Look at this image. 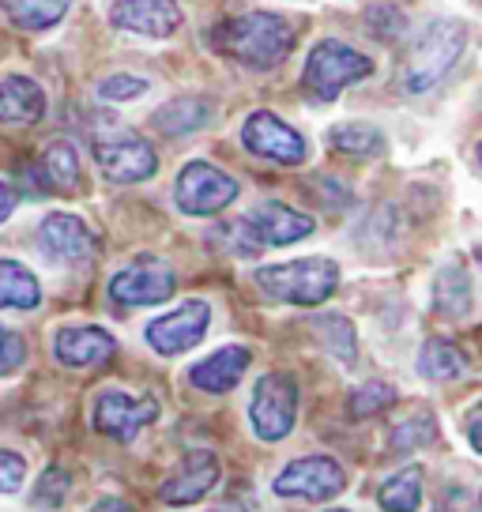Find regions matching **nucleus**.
<instances>
[{"label": "nucleus", "mask_w": 482, "mask_h": 512, "mask_svg": "<svg viewBox=\"0 0 482 512\" xmlns=\"http://www.w3.org/2000/svg\"><path fill=\"white\" fill-rule=\"evenodd\" d=\"M347 486L343 467L332 456H306L283 467V475L275 479V494L279 497H302V501H328Z\"/></svg>", "instance_id": "9d476101"}, {"label": "nucleus", "mask_w": 482, "mask_h": 512, "mask_svg": "<svg viewBox=\"0 0 482 512\" xmlns=\"http://www.w3.org/2000/svg\"><path fill=\"white\" fill-rule=\"evenodd\" d=\"M328 147H336V151H343V155H377L381 147H385V140H381V132L373 125H354V121H347V125H336L328 128Z\"/></svg>", "instance_id": "bb28decb"}, {"label": "nucleus", "mask_w": 482, "mask_h": 512, "mask_svg": "<svg viewBox=\"0 0 482 512\" xmlns=\"http://www.w3.org/2000/svg\"><path fill=\"white\" fill-rule=\"evenodd\" d=\"M65 494H68V479H65V471H57V467L46 471V479L38 482V490H34V497L46 501V505H57Z\"/></svg>", "instance_id": "473e14b6"}, {"label": "nucleus", "mask_w": 482, "mask_h": 512, "mask_svg": "<svg viewBox=\"0 0 482 512\" xmlns=\"http://www.w3.org/2000/svg\"><path fill=\"white\" fill-rule=\"evenodd\" d=\"M113 351H117V339H113L106 328H95V324L61 328L57 339H53V354H57V362H65V366H72V369L102 366L106 358H113Z\"/></svg>", "instance_id": "2eb2a0df"}, {"label": "nucleus", "mask_w": 482, "mask_h": 512, "mask_svg": "<svg viewBox=\"0 0 482 512\" xmlns=\"http://www.w3.org/2000/svg\"><path fill=\"white\" fill-rule=\"evenodd\" d=\"M215 482H219V460H215V452L193 448L181 460V467H177L174 475L162 482L159 497L166 505H196V501H204L215 490Z\"/></svg>", "instance_id": "4468645a"}, {"label": "nucleus", "mask_w": 482, "mask_h": 512, "mask_svg": "<svg viewBox=\"0 0 482 512\" xmlns=\"http://www.w3.org/2000/svg\"><path fill=\"white\" fill-rule=\"evenodd\" d=\"M418 369H422L426 377H434V381H452V377H460L467 369V358L456 343H449V339H430V343L422 347Z\"/></svg>", "instance_id": "a878e982"}, {"label": "nucleus", "mask_w": 482, "mask_h": 512, "mask_svg": "<svg viewBox=\"0 0 482 512\" xmlns=\"http://www.w3.org/2000/svg\"><path fill=\"white\" fill-rule=\"evenodd\" d=\"M245 369H249V351H245V347H223V351H215L211 358H204V362H196V366L189 369V381H193L196 388H204V392L223 396V392H230V388L241 381Z\"/></svg>", "instance_id": "6ab92c4d"}, {"label": "nucleus", "mask_w": 482, "mask_h": 512, "mask_svg": "<svg viewBox=\"0 0 482 512\" xmlns=\"http://www.w3.org/2000/svg\"><path fill=\"white\" fill-rule=\"evenodd\" d=\"M80 177H83V166L76 147L68 144V140H57V144L46 147V155H42V181H46V189L76 192L80 189Z\"/></svg>", "instance_id": "412c9836"}, {"label": "nucleus", "mask_w": 482, "mask_h": 512, "mask_svg": "<svg viewBox=\"0 0 482 512\" xmlns=\"http://www.w3.org/2000/svg\"><path fill=\"white\" fill-rule=\"evenodd\" d=\"M46 113L42 87L27 76H8L0 80V125H34Z\"/></svg>", "instance_id": "a211bd4d"}, {"label": "nucleus", "mask_w": 482, "mask_h": 512, "mask_svg": "<svg viewBox=\"0 0 482 512\" xmlns=\"http://www.w3.org/2000/svg\"><path fill=\"white\" fill-rule=\"evenodd\" d=\"M23 358H27V343H23V336L0 324V377L16 373V369L23 366Z\"/></svg>", "instance_id": "c85d7f7f"}, {"label": "nucleus", "mask_w": 482, "mask_h": 512, "mask_svg": "<svg viewBox=\"0 0 482 512\" xmlns=\"http://www.w3.org/2000/svg\"><path fill=\"white\" fill-rule=\"evenodd\" d=\"M377 501L388 512H415L422 501V467H403L396 475H388L385 486L377 490Z\"/></svg>", "instance_id": "393cba45"}, {"label": "nucleus", "mask_w": 482, "mask_h": 512, "mask_svg": "<svg viewBox=\"0 0 482 512\" xmlns=\"http://www.w3.org/2000/svg\"><path fill=\"white\" fill-rule=\"evenodd\" d=\"M27 479V464L16 452H0V494H16Z\"/></svg>", "instance_id": "2f4dec72"}, {"label": "nucleus", "mask_w": 482, "mask_h": 512, "mask_svg": "<svg viewBox=\"0 0 482 512\" xmlns=\"http://www.w3.org/2000/svg\"><path fill=\"white\" fill-rule=\"evenodd\" d=\"M370 72L373 61L366 53L343 46V42H317L306 57V91L321 102H332L343 87L366 80Z\"/></svg>", "instance_id": "20e7f679"}, {"label": "nucleus", "mask_w": 482, "mask_h": 512, "mask_svg": "<svg viewBox=\"0 0 482 512\" xmlns=\"http://www.w3.org/2000/svg\"><path fill=\"white\" fill-rule=\"evenodd\" d=\"M159 418V403L144 396V400H132L129 392H117L106 388L95 400V430L113 437V441H132L136 433L151 426Z\"/></svg>", "instance_id": "f8f14e48"}, {"label": "nucleus", "mask_w": 482, "mask_h": 512, "mask_svg": "<svg viewBox=\"0 0 482 512\" xmlns=\"http://www.w3.org/2000/svg\"><path fill=\"white\" fill-rule=\"evenodd\" d=\"M42 302V287L19 260H0V309H34Z\"/></svg>", "instance_id": "4be33fe9"}, {"label": "nucleus", "mask_w": 482, "mask_h": 512, "mask_svg": "<svg viewBox=\"0 0 482 512\" xmlns=\"http://www.w3.org/2000/svg\"><path fill=\"white\" fill-rule=\"evenodd\" d=\"M174 287V268L151 256V260H136L113 275L110 298L117 305H159L174 294Z\"/></svg>", "instance_id": "9b49d317"}, {"label": "nucleus", "mask_w": 482, "mask_h": 512, "mask_svg": "<svg viewBox=\"0 0 482 512\" xmlns=\"http://www.w3.org/2000/svg\"><path fill=\"white\" fill-rule=\"evenodd\" d=\"M467 46V31L464 23L456 19H437L430 23L422 38H418L411 53H407V64H403V91L407 95H426L434 91L437 83L452 72V64L460 61V53Z\"/></svg>", "instance_id": "f03ea898"}, {"label": "nucleus", "mask_w": 482, "mask_h": 512, "mask_svg": "<svg viewBox=\"0 0 482 512\" xmlns=\"http://www.w3.org/2000/svg\"><path fill=\"white\" fill-rule=\"evenodd\" d=\"M434 305L441 317H452V320H460L471 313V275H467V268L460 260H452V264H445V268L437 272Z\"/></svg>", "instance_id": "aec40b11"}, {"label": "nucleus", "mask_w": 482, "mask_h": 512, "mask_svg": "<svg viewBox=\"0 0 482 512\" xmlns=\"http://www.w3.org/2000/svg\"><path fill=\"white\" fill-rule=\"evenodd\" d=\"M91 512H136V509H129V505H125V501H117V497H106V501H98Z\"/></svg>", "instance_id": "f704fd0d"}, {"label": "nucleus", "mask_w": 482, "mask_h": 512, "mask_svg": "<svg viewBox=\"0 0 482 512\" xmlns=\"http://www.w3.org/2000/svg\"><path fill=\"white\" fill-rule=\"evenodd\" d=\"M208 324H211V305L193 298V302L177 305L174 313L151 320L147 324V343L159 354H166V358L170 354H185L208 336Z\"/></svg>", "instance_id": "6e6552de"}, {"label": "nucleus", "mask_w": 482, "mask_h": 512, "mask_svg": "<svg viewBox=\"0 0 482 512\" xmlns=\"http://www.w3.org/2000/svg\"><path fill=\"white\" fill-rule=\"evenodd\" d=\"M392 403H396V392H392L388 384H381V381L362 384V388L351 396V415L354 418H370V415H377V411L392 407Z\"/></svg>", "instance_id": "cd10ccee"}, {"label": "nucleus", "mask_w": 482, "mask_h": 512, "mask_svg": "<svg viewBox=\"0 0 482 512\" xmlns=\"http://www.w3.org/2000/svg\"><path fill=\"white\" fill-rule=\"evenodd\" d=\"M257 287L275 298V302L290 305H321L324 298H332L339 287V268L336 260L324 256H309V260H290V264H272L260 268Z\"/></svg>", "instance_id": "7ed1b4c3"}, {"label": "nucleus", "mask_w": 482, "mask_h": 512, "mask_svg": "<svg viewBox=\"0 0 482 512\" xmlns=\"http://www.w3.org/2000/svg\"><path fill=\"white\" fill-rule=\"evenodd\" d=\"M95 159L98 170L117 181V185H132V181H144L159 170L155 159V147L147 144L144 136L136 132H113V136H98L95 140Z\"/></svg>", "instance_id": "0eeeda50"}, {"label": "nucleus", "mask_w": 482, "mask_h": 512, "mask_svg": "<svg viewBox=\"0 0 482 512\" xmlns=\"http://www.w3.org/2000/svg\"><path fill=\"white\" fill-rule=\"evenodd\" d=\"M422 441H434V418H415V422H407L400 430L392 433V445L396 452H411V448H422Z\"/></svg>", "instance_id": "c756f323"}, {"label": "nucleus", "mask_w": 482, "mask_h": 512, "mask_svg": "<svg viewBox=\"0 0 482 512\" xmlns=\"http://www.w3.org/2000/svg\"><path fill=\"white\" fill-rule=\"evenodd\" d=\"M42 245L49 249V256H57V260H87V256L95 253V234L87 230L83 219L76 215H49L46 223H42Z\"/></svg>", "instance_id": "f3484780"}, {"label": "nucleus", "mask_w": 482, "mask_h": 512, "mask_svg": "<svg viewBox=\"0 0 482 512\" xmlns=\"http://www.w3.org/2000/svg\"><path fill=\"white\" fill-rule=\"evenodd\" d=\"M249 418L260 441H283L294 430L298 418V384L287 373H268L260 377L253 388V403H249Z\"/></svg>", "instance_id": "39448f33"}, {"label": "nucleus", "mask_w": 482, "mask_h": 512, "mask_svg": "<svg viewBox=\"0 0 482 512\" xmlns=\"http://www.w3.org/2000/svg\"><path fill=\"white\" fill-rule=\"evenodd\" d=\"M328 512H347V509H328Z\"/></svg>", "instance_id": "c9c22d12"}, {"label": "nucleus", "mask_w": 482, "mask_h": 512, "mask_svg": "<svg viewBox=\"0 0 482 512\" xmlns=\"http://www.w3.org/2000/svg\"><path fill=\"white\" fill-rule=\"evenodd\" d=\"M219 46L249 68H275L294 49V27L275 12H241L219 27Z\"/></svg>", "instance_id": "f257e3e1"}, {"label": "nucleus", "mask_w": 482, "mask_h": 512, "mask_svg": "<svg viewBox=\"0 0 482 512\" xmlns=\"http://www.w3.org/2000/svg\"><path fill=\"white\" fill-rule=\"evenodd\" d=\"M110 19L113 27H121V31L166 38V34L177 31L181 8H177V0H121Z\"/></svg>", "instance_id": "dca6fc26"}, {"label": "nucleus", "mask_w": 482, "mask_h": 512, "mask_svg": "<svg viewBox=\"0 0 482 512\" xmlns=\"http://www.w3.org/2000/svg\"><path fill=\"white\" fill-rule=\"evenodd\" d=\"M12 211H16V189H12L8 181H0V223H4Z\"/></svg>", "instance_id": "72a5a7b5"}, {"label": "nucleus", "mask_w": 482, "mask_h": 512, "mask_svg": "<svg viewBox=\"0 0 482 512\" xmlns=\"http://www.w3.org/2000/svg\"><path fill=\"white\" fill-rule=\"evenodd\" d=\"M177 208L185 215H215L226 204H234L238 196V181L230 174H223L219 166L211 162H189L181 174H177Z\"/></svg>", "instance_id": "423d86ee"}, {"label": "nucleus", "mask_w": 482, "mask_h": 512, "mask_svg": "<svg viewBox=\"0 0 482 512\" xmlns=\"http://www.w3.org/2000/svg\"><path fill=\"white\" fill-rule=\"evenodd\" d=\"M98 91H102V98H106V102H129V98L144 95L147 83L136 80V76H110V80L102 83Z\"/></svg>", "instance_id": "7c9ffc66"}, {"label": "nucleus", "mask_w": 482, "mask_h": 512, "mask_svg": "<svg viewBox=\"0 0 482 512\" xmlns=\"http://www.w3.org/2000/svg\"><path fill=\"white\" fill-rule=\"evenodd\" d=\"M211 121V110L196 98H174L166 102L159 113H155V125L166 132V136H193L196 128H204Z\"/></svg>", "instance_id": "b1692460"}, {"label": "nucleus", "mask_w": 482, "mask_h": 512, "mask_svg": "<svg viewBox=\"0 0 482 512\" xmlns=\"http://www.w3.org/2000/svg\"><path fill=\"white\" fill-rule=\"evenodd\" d=\"M241 144L249 147L253 155H260V159L283 162V166H298V162L306 159V140H302L287 121H279V117L268 110H257L245 117V125H241Z\"/></svg>", "instance_id": "1a4fd4ad"}, {"label": "nucleus", "mask_w": 482, "mask_h": 512, "mask_svg": "<svg viewBox=\"0 0 482 512\" xmlns=\"http://www.w3.org/2000/svg\"><path fill=\"white\" fill-rule=\"evenodd\" d=\"M238 223L253 249H260V245H294V241H302L313 234V219H309V215L287 208V204H275V200L253 208L245 219H238Z\"/></svg>", "instance_id": "ddd939ff"}, {"label": "nucleus", "mask_w": 482, "mask_h": 512, "mask_svg": "<svg viewBox=\"0 0 482 512\" xmlns=\"http://www.w3.org/2000/svg\"><path fill=\"white\" fill-rule=\"evenodd\" d=\"M72 0H0V8L8 19L23 31H46L53 23H61Z\"/></svg>", "instance_id": "5701e85b"}]
</instances>
